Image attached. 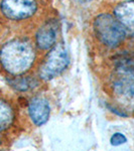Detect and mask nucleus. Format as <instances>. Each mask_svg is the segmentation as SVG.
Returning a JSON list of instances; mask_svg holds the SVG:
<instances>
[{"label":"nucleus","instance_id":"nucleus-9","mask_svg":"<svg viewBox=\"0 0 134 151\" xmlns=\"http://www.w3.org/2000/svg\"><path fill=\"white\" fill-rule=\"evenodd\" d=\"M13 119L14 113L12 107L7 102L0 100V131L10 127Z\"/></svg>","mask_w":134,"mask_h":151},{"label":"nucleus","instance_id":"nucleus-11","mask_svg":"<svg viewBox=\"0 0 134 151\" xmlns=\"http://www.w3.org/2000/svg\"><path fill=\"white\" fill-rule=\"evenodd\" d=\"M127 141L126 137L123 135L122 133H115L112 135L111 139H110V142L111 144L113 146H118V145H121V144H124V143Z\"/></svg>","mask_w":134,"mask_h":151},{"label":"nucleus","instance_id":"nucleus-10","mask_svg":"<svg viewBox=\"0 0 134 151\" xmlns=\"http://www.w3.org/2000/svg\"><path fill=\"white\" fill-rule=\"evenodd\" d=\"M12 88L18 90V91H26L29 90L31 87H35V83L33 80L27 79V78H15L9 82Z\"/></svg>","mask_w":134,"mask_h":151},{"label":"nucleus","instance_id":"nucleus-4","mask_svg":"<svg viewBox=\"0 0 134 151\" xmlns=\"http://www.w3.org/2000/svg\"><path fill=\"white\" fill-rule=\"evenodd\" d=\"M37 0H2L0 8L6 18L10 20H24L37 11Z\"/></svg>","mask_w":134,"mask_h":151},{"label":"nucleus","instance_id":"nucleus-6","mask_svg":"<svg viewBox=\"0 0 134 151\" xmlns=\"http://www.w3.org/2000/svg\"><path fill=\"white\" fill-rule=\"evenodd\" d=\"M28 113L32 122L36 126H41L48 120L50 113V105L43 98L35 97L29 103Z\"/></svg>","mask_w":134,"mask_h":151},{"label":"nucleus","instance_id":"nucleus-3","mask_svg":"<svg viewBox=\"0 0 134 151\" xmlns=\"http://www.w3.org/2000/svg\"><path fill=\"white\" fill-rule=\"evenodd\" d=\"M70 58L64 45H57L48 53L40 70V76L43 80L48 81L58 77L69 65Z\"/></svg>","mask_w":134,"mask_h":151},{"label":"nucleus","instance_id":"nucleus-5","mask_svg":"<svg viewBox=\"0 0 134 151\" xmlns=\"http://www.w3.org/2000/svg\"><path fill=\"white\" fill-rule=\"evenodd\" d=\"M114 89L121 96H134V68L122 64L117 69Z\"/></svg>","mask_w":134,"mask_h":151},{"label":"nucleus","instance_id":"nucleus-1","mask_svg":"<svg viewBox=\"0 0 134 151\" xmlns=\"http://www.w3.org/2000/svg\"><path fill=\"white\" fill-rule=\"evenodd\" d=\"M35 52L32 45L26 40H13L0 50V63L7 73L21 75L30 69L35 62Z\"/></svg>","mask_w":134,"mask_h":151},{"label":"nucleus","instance_id":"nucleus-7","mask_svg":"<svg viewBox=\"0 0 134 151\" xmlns=\"http://www.w3.org/2000/svg\"><path fill=\"white\" fill-rule=\"evenodd\" d=\"M114 16L126 29L134 32V0L117 5L114 10Z\"/></svg>","mask_w":134,"mask_h":151},{"label":"nucleus","instance_id":"nucleus-8","mask_svg":"<svg viewBox=\"0 0 134 151\" xmlns=\"http://www.w3.org/2000/svg\"><path fill=\"white\" fill-rule=\"evenodd\" d=\"M57 36V29L53 22L45 23L36 33V45L40 50H47L53 47Z\"/></svg>","mask_w":134,"mask_h":151},{"label":"nucleus","instance_id":"nucleus-2","mask_svg":"<svg viewBox=\"0 0 134 151\" xmlns=\"http://www.w3.org/2000/svg\"><path fill=\"white\" fill-rule=\"evenodd\" d=\"M94 31L103 45L115 47L124 40L126 28L114 15L103 13L97 16L94 21Z\"/></svg>","mask_w":134,"mask_h":151},{"label":"nucleus","instance_id":"nucleus-12","mask_svg":"<svg viewBox=\"0 0 134 151\" xmlns=\"http://www.w3.org/2000/svg\"><path fill=\"white\" fill-rule=\"evenodd\" d=\"M78 2H80V3H86V2H90L92 1V0H77Z\"/></svg>","mask_w":134,"mask_h":151}]
</instances>
